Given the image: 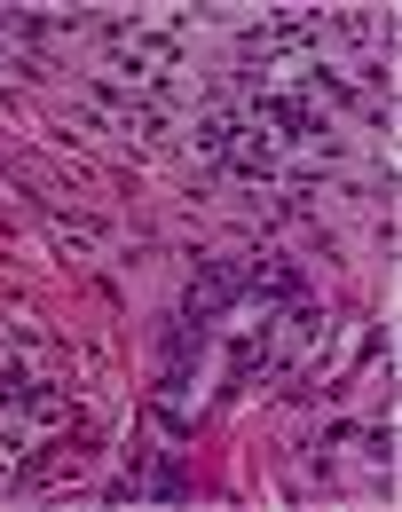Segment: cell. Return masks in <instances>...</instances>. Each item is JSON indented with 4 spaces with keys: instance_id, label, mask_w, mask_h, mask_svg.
Returning <instances> with one entry per match:
<instances>
[{
    "instance_id": "cell-1",
    "label": "cell",
    "mask_w": 402,
    "mask_h": 512,
    "mask_svg": "<svg viewBox=\"0 0 402 512\" xmlns=\"http://www.w3.org/2000/svg\"><path fill=\"white\" fill-rule=\"evenodd\" d=\"M237 284H245V268H237V260H213L198 284H190V323H213L221 308H229V292H237Z\"/></svg>"
}]
</instances>
